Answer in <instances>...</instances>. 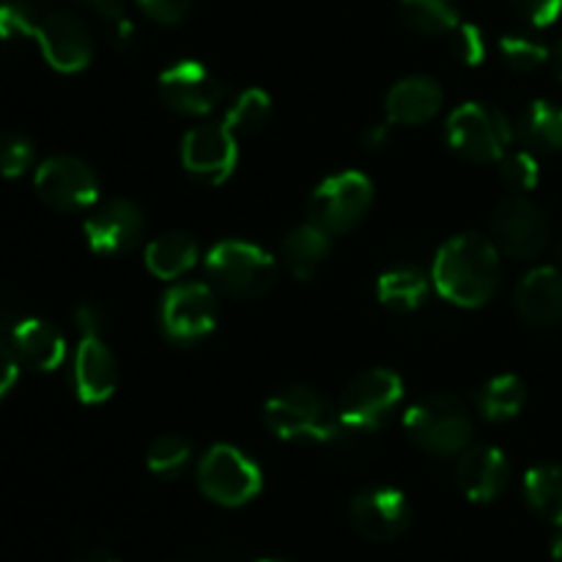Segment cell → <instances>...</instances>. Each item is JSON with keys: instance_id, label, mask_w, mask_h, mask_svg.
Instances as JSON below:
<instances>
[{"instance_id": "6da1fadb", "label": "cell", "mask_w": 562, "mask_h": 562, "mask_svg": "<svg viewBox=\"0 0 562 562\" xmlns=\"http://www.w3.org/2000/svg\"><path fill=\"white\" fill-rule=\"evenodd\" d=\"M503 261L492 239L481 234L453 236L445 241L434 261V283L439 294L459 307H483L499 289Z\"/></svg>"}, {"instance_id": "7a4b0ae2", "label": "cell", "mask_w": 562, "mask_h": 562, "mask_svg": "<svg viewBox=\"0 0 562 562\" xmlns=\"http://www.w3.org/2000/svg\"><path fill=\"white\" fill-rule=\"evenodd\" d=\"M263 423L285 442H333L344 434L338 406L307 384H291L274 393L263 406Z\"/></svg>"}, {"instance_id": "3957f363", "label": "cell", "mask_w": 562, "mask_h": 562, "mask_svg": "<svg viewBox=\"0 0 562 562\" xmlns=\"http://www.w3.org/2000/svg\"><path fill=\"white\" fill-rule=\"evenodd\" d=\"M404 431L423 453L459 456L472 442V415L459 395L434 393L417 401L404 417Z\"/></svg>"}, {"instance_id": "277c9868", "label": "cell", "mask_w": 562, "mask_h": 562, "mask_svg": "<svg viewBox=\"0 0 562 562\" xmlns=\"http://www.w3.org/2000/svg\"><path fill=\"white\" fill-rule=\"evenodd\" d=\"M445 140L470 162H499L516 140V126L494 104L467 102L445 124Z\"/></svg>"}, {"instance_id": "5b68a950", "label": "cell", "mask_w": 562, "mask_h": 562, "mask_svg": "<svg viewBox=\"0 0 562 562\" xmlns=\"http://www.w3.org/2000/svg\"><path fill=\"white\" fill-rule=\"evenodd\" d=\"M206 274L223 294L256 300L278 280V261L252 241L225 239L209 250Z\"/></svg>"}, {"instance_id": "8992f818", "label": "cell", "mask_w": 562, "mask_h": 562, "mask_svg": "<svg viewBox=\"0 0 562 562\" xmlns=\"http://www.w3.org/2000/svg\"><path fill=\"white\" fill-rule=\"evenodd\" d=\"M404 401V382L387 368H368L344 387L338 401L344 434L376 431Z\"/></svg>"}, {"instance_id": "52a82bcc", "label": "cell", "mask_w": 562, "mask_h": 562, "mask_svg": "<svg viewBox=\"0 0 562 562\" xmlns=\"http://www.w3.org/2000/svg\"><path fill=\"white\" fill-rule=\"evenodd\" d=\"M198 488L203 497L223 508H239L258 497L263 475L256 461L236 450L234 445H214L198 461Z\"/></svg>"}, {"instance_id": "ba28073f", "label": "cell", "mask_w": 562, "mask_h": 562, "mask_svg": "<svg viewBox=\"0 0 562 562\" xmlns=\"http://www.w3.org/2000/svg\"><path fill=\"white\" fill-rule=\"evenodd\" d=\"M373 203V184L360 170H344L313 190L307 201V223L318 225L329 236L346 234L366 220Z\"/></svg>"}, {"instance_id": "9c48e42d", "label": "cell", "mask_w": 562, "mask_h": 562, "mask_svg": "<svg viewBox=\"0 0 562 562\" xmlns=\"http://www.w3.org/2000/svg\"><path fill=\"white\" fill-rule=\"evenodd\" d=\"M38 201L55 212H82L91 209L99 198V179L93 168L69 154H55L44 159L33 176Z\"/></svg>"}, {"instance_id": "30bf717a", "label": "cell", "mask_w": 562, "mask_h": 562, "mask_svg": "<svg viewBox=\"0 0 562 562\" xmlns=\"http://www.w3.org/2000/svg\"><path fill=\"white\" fill-rule=\"evenodd\" d=\"M492 241L499 252L516 261L541 256L549 245V220L538 203L525 195H510L494 209Z\"/></svg>"}, {"instance_id": "8fae6325", "label": "cell", "mask_w": 562, "mask_h": 562, "mask_svg": "<svg viewBox=\"0 0 562 562\" xmlns=\"http://www.w3.org/2000/svg\"><path fill=\"white\" fill-rule=\"evenodd\" d=\"M159 324L165 338L179 346H192L217 327V302L209 285L179 283L162 296Z\"/></svg>"}, {"instance_id": "7c38bea8", "label": "cell", "mask_w": 562, "mask_h": 562, "mask_svg": "<svg viewBox=\"0 0 562 562\" xmlns=\"http://www.w3.org/2000/svg\"><path fill=\"white\" fill-rule=\"evenodd\" d=\"M33 38L42 47L44 60L53 69L71 75L91 64L93 58V36L86 22L71 11H47L38 14Z\"/></svg>"}, {"instance_id": "4fadbf2b", "label": "cell", "mask_w": 562, "mask_h": 562, "mask_svg": "<svg viewBox=\"0 0 562 562\" xmlns=\"http://www.w3.org/2000/svg\"><path fill=\"white\" fill-rule=\"evenodd\" d=\"M82 231H86V239L93 252L124 256L140 245L146 220H143L140 206L132 203L130 198H108L102 203H93Z\"/></svg>"}, {"instance_id": "5bb4252c", "label": "cell", "mask_w": 562, "mask_h": 562, "mask_svg": "<svg viewBox=\"0 0 562 562\" xmlns=\"http://www.w3.org/2000/svg\"><path fill=\"white\" fill-rule=\"evenodd\" d=\"M236 135L228 130V124L206 121L184 135L181 143V162L187 173L195 176L203 184H223L236 168Z\"/></svg>"}, {"instance_id": "9a60e30c", "label": "cell", "mask_w": 562, "mask_h": 562, "mask_svg": "<svg viewBox=\"0 0 562 562\" xmlns=\"http://www.w3.org/2000/svg\"><path fill=\"white\" fill-rule=\"evenodd\" d=\"M349 519L362 538L387 543L404 536L412 521V508L398 488L368 486L351 499Z\"/></svg>"}, {"instance_id": "2e32d148", "label": "cell", "mask_w": 562, "mask_h": 562, "mask_svg": "<svg viewBox=\"0 0 562 562\" xmlns=\"http://www.w3.org/2000/svg\"><path fill=\"white\" fill-rule=\"evenodd\" d=\"M223 93V82L198 60H179L159 75V97L181 115L212 113Z\"/></svg>"}, {"instance_id": "e0dca14e", "label": "cell", "mask_w": 562, "mask_h": 562, "mask_svg": "<svg viewBox=\"0 0 562 562\" xmlns=\"http://www.w3.org/2000/svg\"><path fill=\"white\" fill-rule=\"evenodd\" d=\"M456 477L472 503H494L508 488L510 461L494 445H475L461 453Z\"/></svg>"}, {"instance_id": "ac0fdd59", "label": "cell", "mask_w": 562, "mask_h": 562, "mask_svg": "<svg viewBox=\"0 0 562 562\" xmlns=\"http://www.w3.org/2000/svg\"><path fill=\"white\" fill-rule=\"evenodd\" d=\"M75 393L82 404H102L115 393L119 384V362L102 335H82L75 355Z\"/></svg>"}, {"instance_id": "d6986e66", "label": "cell", "mask_w": 562, "mask_h": 562, "mask_svg": "<svg viewBox=\"0 0 562 562\" xmlns=\"http://www.w3.org/2000/svg\"><path fill=\"white\" fill-rule=\"evenodd\" d=\"M516 311L530 327L549 329L562 322V272L554 267H538L516 285Z\"/></svg>"}, {"instance_id": "ffe728a7", "label": "cell", "mask_w": 562, "mask_h": 562, "mask_svg": "<svg viewBox=\"0 0 562 562\" xmlns=\"http://www.w3.org/2000/svg\"><path fill=\"white\" fill-rule=\"evenodd\" d=\"M442 104L445 93L439 82L426 75H415L404 77L390 88L387 99H384V113H387V124L420 126L437 119Z\"/></svg>"}, {"instance_id": "44dd1931", "label": "cell", "mask_w": 562, "mask_h": 562, "mask_svg": "<svg viewBox=\"0 0 562 562\" xmlns=\"http://www.w3.org/2000/svg\"><path fill=\"white\" fill-rule=\"evenodd\" d=\"M11 349H14L20 366L31 371H55L66 360V340L55 324L44 318H22L11 333Z\"/></svg>"}, {"instance_id": "7402d4cb", "label": "cell", "mask_w": 562, "mask_h": 562, "mask_svg": "<svg viewBox=\"0 0 562 562\" xmlns=\"http://www.w3.org/2000/svg\"><path fill=\"white\" fill-rule=\"evenodd\" d=\"M333 250V236L318 225L305 223L291 228L280 245V258L296 280H311Z\"/></svg>"}, {"instance_id": "603a6c76", "label": "cell", "mask_w": 562, "mask_h": 562, "mask_svg": "<svg viewBox=\"0 0 562 562\" xmlns=\"http://www.w3.org/2000/svg\"><path fill=\"white\" fill-rule=\"evenodd\" d=\"M198 261V245L184 231H165L146 247L148 272L159 280H179Z\"/></svg>"}, {"instance_id": "cb8c5ba5", "label": "cell", "mask_w": 562, "mask_h": 562, "mask_svg": "<svg viewBox=\"0 0 562 562\" xmlns=\"http://www.w3.org/2000/svg\"><path fill=\"white\" fill-rule=\"evenodd\" d=\"M379 302L395 313H415L428 300V278L420 267H401L387 269L376 283Z\"/></svg>"}, {"instance_id": "d4e9b609", "label": "cell", "mask_w": 562, "mask_h": 562, "mask_svg": "<svg viewBox=\"0 0 562 562\" xmlns=\"http://www.w3.org/2000/svg\"><path fill=\"white\" fill-rule=\"evenodd\" d=\"M516 137L530 148L532 154L560 151L562 148V108L552 102H532L516 124Z\"/></svg>"}, {"instance_id": "484cf974", "label": "cell", "mask_w": 562, "mask_h": 562, "mask_svg": "<svg viewBox=\"0 0 562 562\" xmlns=\"http://www.w3.org/2000/svg\"><path fill=\"white\" fill-rule=\"evenodd\" d=\"M525 499L538 519L562 527V464L532 467L525 475Z\"/></svg>"}, {"instance_id": "4316f807", "label": "cell", "mask_w": 562, "mask_h": 562, "mask_svg": "<svg viewBox=\"0 0 562 562\" xmlns=\"http://www.w3.org/2000/svg\"><path fill=\"white\" fill-rule=\"evenodd\" d=\"M401 20L423 36H445L461 22L456 0H398Z\"/></svg>"}, {"instance_id": "83f0119b", "label": "cell", "mask_w": 562, "mask_h": 562, "mask_svg": "<svg viewBox=\"0 0 562 562\" xmlns=\"http://www.w3.org/2000/svg\"><path fill=\"white\" fill-rule=\"evenodd\" d=\"M527 404V384L521 382L514 373H505V376H494L492 382L483 384V390L477 393V409L486 420L503 423L510 417L519 415Z\"/></svg>"}, {"instance_id": "f1b7e54d", "label": "cell", "mask_w": 562, "mask_h": 562, "mask_svg": "<svg viewBox=\"0 0 562 562\" xmlns=\"http://www.w3.org/2000/svg\"><path fill=\"white\" fill-rule=\"evenodd\" d=\"M272 119V99L261 88H245L225 113V124L234 135H256Z\"/></svg>"}, {"instance_id": "f546056e", "label": "cell", "mask_w": 562, "mask_h": 562, "mask_svg": "<svg viewBox=\"0 0 562 562\" xmlns=\"http://www.w3.org/2000/svg\"><path fill=\"white\" fill-rule=\"evenodd\" d=\"M192 459L190 439L179 437V434H162L151 442L146 456V464L154 475L159 477H179L187 470Z\"/></svg>"}, {"instance_id": "4dcf8cb0", "label": "cell", "mask_w": 562, "mask_h": 562, "mask_svg": "<svg viewBox=\"0 0 562 562\" xmlns=\"http://www.w3.org/2000/svg\"><path fill=\"white\" fill-rule=\"evenodd\" d=\"M499 55H503L508 69L521 71V75L541 69L549 60L547 44L532 36H521V33H508V36L499 38Z\"/></svg>"}, {"instance_id": "1f68e13d", "label": "cell", "mask_w": 562, "mask_h": 562, "mask_svg": "<svg viewBox=\"0 0 562 562\" xmlns=\"http://www.w3.org/2000/svg\"><path fill=\"white\" fill-rule=\"evenodd\" d=\"M33 159H36V148H33L31 137L14 130L0 132V176L3 179H16L31 170Z\"/></svg>"}, {"instance_id": "d6a6232c", "label": "cell", "mask_w": 562, "mask_h": 562, "mask_svg": "<svg viewBox=\"0 0 562 562\" xmlns=\"http://www.w3.org/2000/svg\"><path fill=\"white\" fill-rule=\"evenodd\" d=\"M499 176H503V181L510 190L530 192L538 187L541 168H538L536 154L530 148H521V151H508L499 159Z\"/></svg>"}, {"instance_id": "836d02e7", "label": "cell", "mask_w": 562, "mask_h": 562, "mask_svg": "<svg viewBox=\"0 0 562 562\" xmlns=\"http://www.w3.org/2000/svg\"><path fill=\"white\" fill-rule=\"evenodd\" d=\"M38 22V11L25 0L0 3V38H27Z\"/></svg>"}, {"instance_id": "e575fe53", "label": "cell", "mask_w": 562, "mask_h": 562, "mask_svg": "<svg viewBox=\"0 0 562 562\" xmlns=\"http://www.w3.org/2000/svg\"><path fill=\"white\" fill-rule=\"evenodd\" d=\"M450 47L459 60H464L467 66H477L486 58V36L477 25L472 22H459L450 33Z\"/></svg>"}, {"instance_id": "d590c367", "label": "cell", "mask_w": 562, "mask_h": 562, "mask_svg": "<svg viewBox=\"0 0 562 562\" xmlns=\"http://www.w3.org/2000/svg\"><path fill=\"white\" fill-rule=\"evenodd\" d=\"M510 5L532 27H549L562 14V0H510Z\"/></svg>"}, {"instance_id": "8d00e7d4", "label": "cell", "mask_w": 562, "mask_h": 562, "mask_svg": "<svg viewBox=\"0 0 562 562\" xmlns=\"http://www.w3.org/2000/svg\"><path fill=\"white\" fill-rule=\"evenodd\" d=\"M135 3L159 25H176L190 14L192 0H135Z\"/></svg>"}, {"instance_id": "74e56055", "label": "cell", "mask_w": 562, "mask_h": 562, "mask_svg": "<svg viewBox=\"0 0 562 562\" xmlns=\"http://www.w3.org/2000/svg\"><path fill=\"white\" fill-rule=\"evenodd\" d=\"M16 376H20V360H16L14 349L5 340H0V401L14 387Z\"/></svg>"}, {"instance_id": "f35d334b", "label": "cell", "mask_w": 562, "mask_h": 562, "mask_svg": "<svg viewBox=\"0 0 562 562\" xmlns=\"http://www.w3.org/2000/svg\"><path fill=\"white\" fill-rule=\"evenodd\" d=\"M75 324L80 335H102L108 327V318L97 305H80L75 311Z\"/></svg>"}, {"instance_id": "ab89813d", "label": "cell", "mask_w": 562, "mask_h": 562, "mask_svg": "<svg viewBox=\"0 0 562 562\" xmlns=\"http://www.w3.org/2000/svg\"><path fill=\"white\" fill-rule=\"evenodd\" d=\"M77 3L88 5V9L97 11L104 22H119L124 20V0H77Z\"/></svg>"}, {"instance_id": "60d3db41", "label": "cell", "mask_w": 562, "mask_h": 562, "mask_svg": "<svg viewBox=\"0 0 562 562\" xmlns=\"http://www.w3.org/2000/svg\"><path fill=\"white\" fill-rule=\"evenodd\" d=\"M387 140H390L387 124H373L362 132V146H366L368 151H382V148L387 146Z\"/></svg>"}, {"instance_id": "b9f144b4", "label": "cell", "mask_w": 562, "mask_h": 562, "mask_svg": "<svg viewBox=\"0 0 562 562\" xmlns=\"http://www.w3.org/2000/svg\"><path fill=\"white\" fill-rule=\"evenodd\" d=\"M77 562H124L119 558L115 552H110V549H88L86 554H80Z\"/></svg>"}, {"instance_id": "7bdbcfd3", "label": "cell", "mask_w": 562, "mask_h": 562, "mask_svg": "<svg viewBox=\"0 0 562 562\" xmlns=\"http://www.w3.org/2000/svg\"><path fill=\"white\" fill-rule=\"evenodd\" d=\"M552 66H554V75H558L560 80H562V42L558 44V47H554V53H552Z\"/></svg>"}, {"instance_id": "ee69618b", "label": "cell", "mask_w": 562, "mask_h": 562, "mask_svg": "<svg viewBox=\"0 0 562 562\" xmlns=\"http://www.w3.org/2000/svg\"><path fill=\"white\" fill-rule=\"evenodd\" d=\"M552 558L558 560V562H562V532L552 541Z\"/></svg>"}, {"instance_id": "f6af8a7d", "label": "cell", "mask_w": 562, "mask_h": 562, "mask_svg": "<svg viewBox=\"0 0 562 562\" xmlns=\"http://www.w3.org/2000/svg\"><path fill=\"white\" fill-rule=\"evenodd\" d=\"M558 258H560V263H562V236H560V241H558Z\"/></svg>"}, {"instance_id": "bcb514c9", "label": "cell", "mask_w": 562, "mask_h": 562, "mask_svg": "<svg viewBox=\"0 0 562 562\" xmlns=\"http://www.w3.org/2000/svg\"><path fill=\"white\" fill-rule=\"evenodd\" d=\"M258 562H285V560H258Z\"/></svg>"}]
</instances>
